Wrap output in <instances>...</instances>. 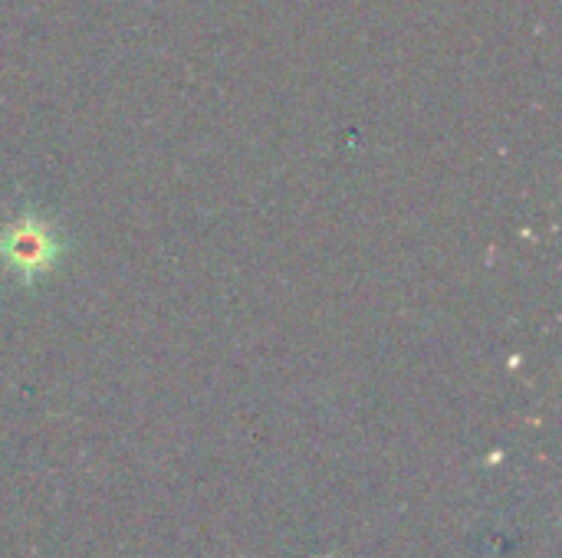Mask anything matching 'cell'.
<instances>
[{"instance_id": "6da1fadb", "label": "cell", "mask_w": 562, "mask_h": 558, "mask_svg": "<svg viewBox=\"0 0 562 558\" xmlns=\"http://www.w3.org/2000/svg\"><path fill=\"white\" fill-rule=\"evenodd\" d=\"M63 253L66 243L59 227L36 210L16 214L0 230V266L13 273L23 286H33L40 276H46Z\"/></svg>"}]
</instances>
